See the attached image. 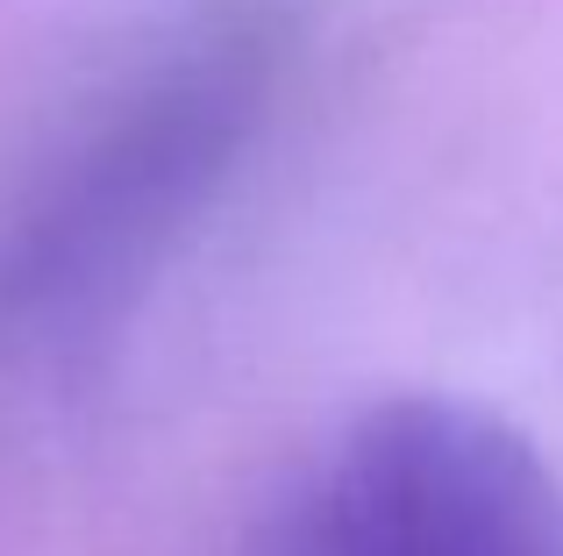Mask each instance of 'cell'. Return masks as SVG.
<instances>
[{
	"label": "cell",
	"mask_w": 563,
	"mask_h": 556,
	"mask_svg": "<svg viewBox=\"0 0 563 556\" xmlns=\"http://www.w3.org/2000/svg\"><path fill=\"white\" fill-rule=\"evenodd\" d=\"M257 556H563V492L485 407L385 400L286 486Z\"/></svg>",
	"instance_id": "6da1fadb"
}]
</instances>
